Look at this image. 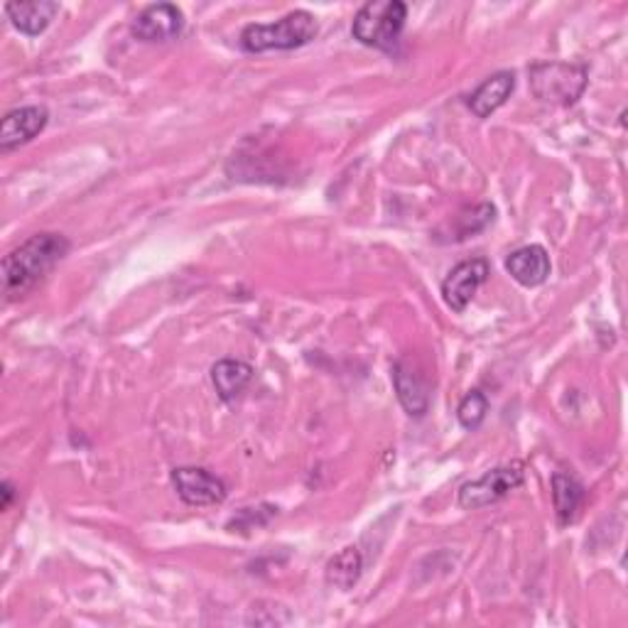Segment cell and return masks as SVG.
Listing matches in <instances>:
<instances>
[{"label":"cell","mask_w":628,"mask_h":628,"mask_svg":"<svg viewBox=\"0 0 628 628\" xmlns=\"http://www.w3.org/2000/svg\"><path fill=\"white\" fill-rule=\"evenodd\" d=\"M71 244L62 234H35L26 244L10 251L3 258V293L13 302L26 297L30 290L38 287L59 263L65 261Z\"/></svg>","instance_id":"obj_1"},{"label":"cell","mask_w":628,"mask_h":628,"mask_svg":"<svg viewBox=\"0 0 628 628\" xmlns=\"http://www.w3.org/2000/svg\"><path fill=\"white\" fill-rule=\"evenodd\" d=\"M317 18L307 10H295L271 26H248L241 32V47L251 55L271 50H297L317 38Z\"/></svg>","instance_id":"obj_2"},{"label":"cell","mask_w":628,"mask_h":628,"mask_svg":"<svg viewBox=\"0 0 628 628\" xmlns=\"http://www.w3.org/2000/svg\"><path fill=\"white\" fill-rule=\"evenodd\" d=\"M408 20V6L401 0H371L352 22L354 40L381 52H393Z\"/></svg>","instance_id":"obj_3"},{"label":"cell","mask_w":628,"mask_h":628,"mask_svg":"<svg viewBox=\"0 0 628 628\" xmlns=\"http://www.w3.org/2000/svg\"><path fill=\"white\" fill-rule=\"evenodd\" d=\"M528 77L536 99L550 106H575L589 84V71L572 62H536Z\"/></svg>","instance_id":"obj_4"},{"label":"cell","mask_w":628,"mask_h":628,"mask_svg":"<svg viewBox=\"0 0 628 628\" xmlns=\"http://www.w3.org/2000/svg\"><path fill=\"white\" fill-rule=\"evenodd\" d=\"M526 481V467L521 462H511L487 471L484 477H479L474 481H467V484L459 489V506L462 509H484L501 501L503 497H509L513 489H518Z\"/></svg>","instance_id":"obj_5"},{"label":"cell","mask_w":628,"mask_h":628,"mask_svg":"<svg viewBox=\"0 0 628 628\" xmlns=\"http://www.w3.org/2000/svg\"><path fill=\"white\" fill-rule=\"evenodd\" d=\"M177 497L187 506H216L226 499V484L202 467H179L173 471Z\"/></svg>","instance_id":"obj_6"},{"label":"cell","mask_w":628,"mask_h":628,"mask_svg":"<svg viewBox=\"0 0 628 628\" xmlns=\"http://www.w3.org/2000/svg\"><path fill=\"white\" fill-rule=\"evenodd\" d=\"M489 281V263L484 258H471L454 265L450 275L442 283V297L447 307L454 312H464L471 300H474L477 290Z\"/></svg>","instance_id":"obj_7"},{"label":"cell","mask_w":628,"mask_h":628,"mask_svg":"<svg viewBox=\"0 0 628 628\" xmlns=\"http://www.w3.org/2000/svg\"><path fill=\"white\" fill-rule=\"evenodd\" d=\"M185 30L183 10L173 3L148 6L133 20V35L143 42H170Z\"/></svg>","instance_id":"obj_8"},{"label":"cell","mask_w":628,"mask_h":628,"mask_svg":"<svg viewBox=\"0 0 628 628\" xmlns=\"http://www.w3.org/2000/svg\"><path fill=\"white\" fill-rule=\"evenodd\" d=\"M50 124V111L45 106H22L13 108L3 116L0 124V150L10 153L20 148V145L38 138L40 133Z\"/></svg>","instance_id":"obj_9"},{"label":"cell","mask_w":628,"mask_h":628,"mask_svg":"<svg viewBox=\"0 0 628 628\" xmlns=\"http://www.w3.org/2000/svg\"><path fill=\"white\" fill-rule=\"evenodd\" d=\"M506 271L523 287H538L550 277V256L542 246H523L506 258Z\"/></svg>","instance_id":"obj_10"},{"label":"cell","mask_w":628,"mask_h":628,"mask_svg":"<svg viewBox=\"0 0 628 628\" xmlns=\"http://www.w3.org/2000/svg\"><path fill=\"white\" fill-rule=\"evenodd\" d=\"M513 89H516L513 71H497V75L489 77L474 94L469 96L467 104L477 118H489L511 99Z\"/></svg>","instance_id":"obj_11"},{"label":"cell","mask_w":628,"mask_h":628,"mask_svg":"<svg viewBox=\"0 0 628 628\" xmlns=\"http://www.w3.org/2000/svg\"><path fill=\"white\" fill-rule=\"evenodd\" d=\"M393 385H395L398 401H401L408 415L422 418L428 413V408H430L428 385L413 369L405 364V361H398V364L393 366Z\"/></svg>","instance_id":"obj_12"},{"label":"cell","mask_w":628,"mask_h":628,"mask_svg":"<svg viewBox=\"0 0 628 628\" xmlns=\"http://www.w3.org/2000/svg\"><path fill=\"white\" fill-rule=\"evenodd\" d=\"M6 13L13 22V28L20 30L22 35H35L45 32L50 28V22L55 20V16L59 13V3H52V0H32V3H8Z\"/></svg>","instance_id":"obj_13"},{"label":"cell","mask_w":628,"mask_h":628,"mask_svg":"<svg viewBox=\"0 0 628 628\" xmlns=\"http://www.w3.org/2000/svg\"><path fill=\"white\" fill-rule=\"evenodd\" d=\"M253 381V366L238 359H222L212 369V383L224 403H232Z\"/></svg>","instance_id":"obj_14"},{"label":"cell","mask_w":628,"mask_h":628,"mask_svg":"<svg viewBox=\"0 0 628 628\" xmlns=\"http://www.w3.org/2000/svg\"><path fill=\"white\" fill-rule=\"evenodd\" d=\"M552 503L555 516H558L560 526H570L577 521L579 509L585 503V487L565 471H555L552 474Z\"/></svg>","instance_id":"obj_15"},{"label":"cell","mask_w":628,"mask_h":628,"mask_svg":"<svg viewBox=\"0 0 628 628\" xmlns=\"http://www.w3.org/2000/svg\"><path fill=\"white\" fill-rule=\"evenodd\" d=\"M361 572H364V558H361L359 548L349 546L342 552H336L334 558L330 560L327 582L336 589L349 591L361 579Z\"/></svg>","instance_id":"obj_16"},{"label":"cell","mask_w":628,"mask_h":628,"mask_svg":"<svg viewBox=\"0 0 628 628\" xmlns=\"http://www.w3.org/2000/svg\"><path fill=\"white\" fill-rule=\"evenodd\" d=\"M489 413V401L481 391H471L462 398V403L457 408V420L464 430H477L484 422Z\"/></svg>","instance_id":"obj_17"},{"label":"cell","mask_w":628,"mask_h":628,"mask_svg":"<svg viewBox=\"0 0 628 628\" xmlns=\"http://www.w3.org/2000/svg\"><path fill=\"white\" fill-rule=\"evenodd\" d=\"M0 497H3V501H0V509L8 511L10 503H13V499H16L13 481H3V487H0Z\"/></svg>","instance_id":"obj_18"}]
</instances>
